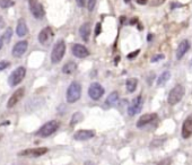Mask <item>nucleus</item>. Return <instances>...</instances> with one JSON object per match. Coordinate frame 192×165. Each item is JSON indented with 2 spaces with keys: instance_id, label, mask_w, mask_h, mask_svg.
<instances>
[{
  "instance_id": "f257e3e1",
  "label": "nucleus",
  "mask_w": 192,
  "mask_h": 165,
  "mask_svg": "<svg viewBox=\"0 0 192 165\" xmlns=\"http://www.w3.org/2000/svg\"><path fill=\"white\" fill-rule=\"evenodd\" d=\"M81 96V85L78 82H72L67 89V102L76 103Z\"/></svg>"
},
{
  "instance_id": "f03ea898",
  "label": "nucleus",
  "mask_w": 192,
  "mask_h": 165,
  "mask_svg": "<svg viewBox=\"0 0 192 165\" xmlns=\"http://www.w3.org/2000/svg\"><path fill=\"white\" fill-rule=\"evenodd\" d=\"M59 125L60 124H59V122L57 120H51V121L44 123L41 127L40 129L37 130V132H36V136L42 137V138H46V137L54 134L59 129Z\"/></svg>"
},
{
  "instance_id": "7ed1b4c3",
  "label": "nucleus",
  "mask_w": 192,
  "mask_h": 165,
  "mask_svg": "<svg viewBox=\"0 0 192 165\" xmlns=\"http://www.w3.org/2000/svg\"><path fill=\"white\" fill-rule=\"evenodd\" d=\"M184 94H185L184 86H182L181 84H177L171 89V92L168 94V97H167V102L170 105H175L182 100Z\"/></svg>"
},
{
  "instance_id": "20e7f679",
  "label": "nucleus",
  "mask_w": 192,
  "mask_h": 165,
  "mask_svg": "<svg viewBox=\"0 0 192 165\" xmlns=\"http://www.w3.org/2000/svg\"><path fill=\"white\" fill-rule=\"evenodd\" d=\"M66 53V43L63 40H59L53 46L51 52V62L52 63H59L62 60L63 55Z\"/></svg>"
},
{
  "instance_id": "39448f33",
  "label": "nucleus",
  "mask_w": 192,
  "mask_h": 165,
  "mask_svg": "<svg viewBox=\"0 0 192 165\" xmlns=\"http://www.w3.org/2000/svg\"><path fill=\"white\" fill-rule=\"evenodd\" d=\"M25 75H26V69L24 67H18L16 68L14 71L10 73L9 78H8V84L9 86L14 87L16 85H18L23 82V79L25 78Z\"/></svg>"
},
{
  "instance_id": "423d86ee",
  "label": "nucleus",
  "mask_w": 192,
  "mask_h": 165,
  "mask_svg": "<svg viewBox=\"0 0 192 165\" xmlns=\"http://www.w3.org/2000/svg\"><path fill=\"white\" fill-rule=\"evenodd\" d=\"M104 93H105L104 87L98 82H91L89 85V87H88V95L94 101L101 100V97L104 95Z\"/></svg>"
},
{
  "instance_id": "0eeeda50",
  "label": "nucleus",
  "mask_w": 192,
  "mask_h": 165,
  "mask_svg": "<svg viewBox=\"0 0 192 165\" xmlns=\"http://www.w3.org/2000/svg\"><path fill=\"white\" fill-rule=\"evenodd\" d=\"M49 149L46 147H35V148H28L24 149L18 153V156H27V157H40L46 154Z\"/></svg>"
},
{
  "instance_id": "6e6552de",
  "label": "nucleus",
  "mask_w": 192,
  "mask_h": 165,
  "mask_svg": "<svg viewBox=\"0 0 192 165\" xmlns=\"http://www.w3.org/2000/svg\"><path fill=\"white\" fill-rule=\"evenodd\" d=\"M142 104H143V100H142L141 95L134 97L132 100L131 104L128 106V114L130 116H134L137 113H139L142 109Z\"/></svg>"
},
{
  "instance_id": "1a4fd4ad",
  "label": "nucleus",
  "mask_w": 192,
  "mask_h": 165,
  "mask_svg": "<svg viewBox=\"0 0 192 165\" xmlns=\"http://www.w3.org/2000/svg\"><path fill=\"white\" fill-rule=\"evenodd\" d=\"M30 10L32 15L36 18V19H41L44 17V8L42 6V3L39 2L37 0H30Z\"/></svg>"
},
{
  "instance_id": "9d476101",
  "label": "nucleus",
  "mask_w": 192,
  "mask_h": 165,
  "mask_svg": "<svg viewBox=\"0 0 192 165\" xmlns=\"http://www.w3.org/2000/svg\"><path fill=\"white\" fill-rule=\"evenodd\" d=\"M53 39V31L51 27H44L39 33V42L42 45H49Z\"/></svg>"
},
{
  "instance_id": "9b49d317",
  "label": "nucleus",
  "mask_w": 192,
  "mask_h": 165,
  "mask_svg": "<svg viewBox=\"0 0 192 165\" xmlns=\"http://www.w3.org/2000/svg\"><path fill=\"white\" fill-rule=\"evenodd\" d=\"M71 51H72V54L76 57V58H79V59H82V58H86L89 55V51L88 49L82 45V44H79V43H76L72 45L71 48Z\"/></svg>"
},
{
  "instance_id": "f8f14e48",
  "label": "nucleus",
  "mask_w": 192,
  "mask_h": 165,
  "mask_svg": "<svg viewBox=\"0 0 192 165\" xmlns=\"http://www.w3.org/2000/svg\"><path fill=\"white\" fill-rule=\"evenodd\" d=\"M156 119H157V114L156 113L143 114V115H141V116L138 119L136 125H137V128H143V127H146V125H148V124L152 123Z\"/></svg>"
},
{
  "instance_id": "ddd939ff",
  "label": "nucleus",
  "mask_w": 192,
  "mask_h": 165,
  "mask_svg": "<svg viewBox=\"0 0 192 165\" xmlns=\"http://www.w3.org/2000/svg\"><path fill=\"white\" fill-rule=\"evenodd\" d=\"M24 94H25V88H24V87H20V88H18L17 91H15V93L12 94V95L9 97V100H8L7 107H8V109L14 107V106L18 103L21 98H23Z\"/></svg>"
},
{
  "instance_id": "4468645a",
  "label": "nucleus",
  "mask_w": 192,
  "mask_h": 165,
  "mask_svg": "<svg viewBox=\"0 0 192 165\" xmlns=\"http://www.w3.org/2000/svg\"><path fill=\"white\" fill-rule=\"evenodd\" d=\"M27 48H28L27 41H19L14 45L11 53H12V55L15 58H20L25 52L27 51Z\"/></svg>"
},
{
  "instance_id": "2eb2a0df",
  "label": "nucleus",
  "mask_w": 192,
  "mask_h": 165,
  "mask_svg": "<svg viewBox=\"0 0 192 165\" xmlns=\"http://www.w3.org/2000/svg\"><path fill=\"white\" fill-rule=\"evenodd\" d=\"M94 136H95V131H94V130L81 129V130H78V131L75 132L73 139H75V140H79V141H85V140L91 139Z\"/></svg>"
},
{
  "instance_id": "dca6fc26",
  "label": "nucleus",
  "mask_w": 192,
  "mask_h": 165,
  "mask_svg": "<svg viewBox=\"0 0 192 165\" xmlns=\"http://www.w3.org/2000/svg\"><path fill=\"white\" fill-rule=\"evenodd\" d=\"M181 134L184 139H188L192 136V115H189L182 124Z\"/></svg>"
},
{
  "instance_id": "f3484780",
  "label": "nucleus",
  "mask_w": 192,
  "mask_h": 165,
  "mask_svg": "<svg viewBox=\"0 0 192 165\" xmlns=\"http://www.w3.org/2000/svg\"><path fill=\"white\" fill-rule=\"evenodd\" d=\"M189 49H190V42L188 40H182V42L179 44V46L176 49V59L181 60L184 57V54L189 51Z\"/></svg>"
},
{
  "instance_id": "a211bd4d",
  "label": "nucleus",
  "mask_w": 192,
  "mask_h": 165,
  "mask_svg": "<svg viewBox=\"0 0 192 165\" xmlns=\"http://www.w3.org/2000/svg\"><path fill=\"white\" fill-rule=\"evenodd\" d=\"M91 31V23H89V21L84 23L80 27H79V34H80L81 39L85 42H87L89 40Z\"/></svg>"
},
{
  "instance_id": "6ab92c4d",
  "label": "nucleus",
  "mask_w": 192,
  "mask_h": 165,
  "mask_svg": "<svg viewBox=\"0 0 192 165\" xmlns=\"http://www.w3.org/2000/svg\"><path fill=\"white\" fill-rule=\"evenodd\" d=\"M28 33V28H27V25L24 19H19L18 21V24H17V27H16V34L19 36V37H23L25 36L26 34Z\"/></svg>"
},
{
  "instance_id": "aec40b11",
  "label": "nucleus",
  "mask_w": 192,
  "mask_h": 165,
  "mask_svg": "<svg viewBox=\"0 0 192 165\" xmlns=\"http://www.w3.org/2000/svg\"><path fill=\"white\" fill-rule=\"evenodd\" d=\"M76 69H77V64L73 61H69L62 67V72L66 75H71L76 71Z\"/></svg>"
},
{
  "instance_id": "412c9836",
  "label": "nucleus",
  "mask_w": 192,
  "mask_h": 165,
  "mask_svg": "<svg viewBox=\"0 0 192 165\" xmlns=\"http://www.w3.org/2000/svg\"><path fill=\"white\" fill-rule=\"evenodd\" d=\"M118 101H119V93L118 92H112L107 96L105 104H106V106H113V105H115L118 103Z\"/></svg>"
},
{
  "instance_id": "4be33fe9",
  "label": "nucleus",
  "mask_w": 192,
  "mask_h": 165,
  "mask_svg": "<svg viewBox=\"0 0 192 165\" xmlns=\"http://www.w3.org/2000/svg\"><path fill=\"white\" fill-rule=\"evenodd\" d=\"M137 85H138V80L136 78H129L127 82H125V87H127V91L129 93H133L137 88Z\"/></svg>"
},
{
  "instance_id": "5701e85b",
  "label": "nucleus",
  "mask_w": 192,
  "mask_h": 165,
  "mask_svg": "<svg viewBox=\"0 0 192 165\" xmlns=\"http://www.w3.org/2000/svg\"><path fill=\"white\" fill-rule=\"evenodd\" d=\"M171 78V72L170 71H164L158 77V79H157V85L158 86H163V85H165L166 82H168V79Z\"/></svg>"
},
{
  "instance_id": "b1692460",
  "label": "nucleus",
  "mask_w": 192,
  "mask_h": 165,
  "mask_svg": "<svg viewBox=\"0 0 192 165\" xmlns=\"http://www.w3.org/2000/svg\"><path fill=\"white\" fill-rule=\"evenodd\" d=\"M82 118H84V115L82 113L80 112H76V113H73V115L71 116V120H70V125H75V124L79 123L81 120H82Z\"/></svg>"
},
{
  "instance_id": "393cba45",
  "label": "nucleus",
  "mask_w": 192,
  "mask_h": 165,
  "mask_svg": "<svg viewBox=\"0 0 192 165\" xmlns=\"http://www.w3.org/2000/svg\"><path fill=\"white\" fill-rule=\"evenodd\" d=\"M14 5H15L14 0H0V7L3 8V9H7V8H9Z\"/></svg>"
},
{
  "instance_id": "a878e982",
  "label": "nucleus",
  "mask_w": 192,
  "mask_h": 165,
  "mask_svg": "<svg viewBox=\"0 0 192 165\" xmlns=\"http://www.w3.org/2000/svg\"><path fill=\"white\" fill-rule=\"evenodd\" d=\"M11 35H12V28L11 27H8L6 32H5V34L2 35V37H3V41L6 42V43H8L10 41V39H11Z\"/></svg>"
},
{
  "instance_id": "bb28decb",
  "label": "nucleus",
  "mask_w": 192,
  "mask_h": 165,
  "mask_svg": "<svg viewBox=\"0 0 192 165\" xmlns=\"http://www.w3.org/2000/svg\"><path fill=\"white\" fill-rule=\"evenodd\" d=\"M96 1H97V0H88V2H87V8H88V10L89 11H91L94 8H95Z\"/></svg>"
},
{
  "instance_id": "cd10ccee",
  "label": "nucleus",
  "mask_w": 192,
  "mask_h": 165,
  "mask_svg": "<svg viewBox=\"0 0 192 165\" xmlns=\"http://www.w3.org/2000/svg\"><path fill=\"white\" fill-rule=\"evenodd\" d=\"M10 64L9 61H0V71L1 70H5L6 68H8Z\"/></svg>"
},
{
  "instance_id": "c85d7f7f",
  "label": "nucleus",
  "mask_w": 192,
  "mask_h": 165,
  "mask_svg": "<svg viewBox=\"0 0 192 165\" xmlns=\"http://www.w3.org/2000/svg\"><path fill=\"white\" fill-rule=\"evenodd\" d=\"M139 52H140V50H136V51L129 53V54L127 55V58H128V59H133V58H136V57L139 54Z\"/></svg>"
},
{
  "instance_id": "c756f323",
  "label": "nucleus",
  "mask_w": 192,
  "mask_h": 165,
  "mask_svg": "<svg viewBox=\"0 0 192 165\" xmlns=\"http://www.w3.org/2000/svg\"><path fill=\"white\" fill-rule=\"evenodd\" d=\"M101 31H102L101 23H97V24H96V28H95V36H97V35L101 33Z\"/></svg>"
},
{
  "instance_id": "7c9ffc66",
  "label": "nucleus",
  "mask_w": 192,
  "mask_h": 165,
  "mask_svg": "<svg viewBox=\"0 0 192 165\" xmlns=\"http://www.w3.org/2000/svg\"><path fill=\"white\" fill-rule=\"evenodd\" d=\"M170 164H171V158H166V159L161 161L157 165H170Z\"/></svg>"
},
{
  "instance_id": "2f4dec72",
  "label": "nucleus",
  "mask_w": 192,
  "mask_h": 165,
  "mask_svg": "<svg viewBox=\"0 0 192 165\" xmlns=\"http://www.w3.org/2000/svg\"><path fill=\"white\" fill-rule=\"evenodd\" d=\"M163 58H164L163 54H157V55H155L152 59V62H156V61H158V60H162Z\"/></svg>"
},
{
  "instance_id": "473e14b6",
  "label": "nucleus",
  "mask_w": 192,
  "mask_h": 165,
  "mask_svg": "<svg viewBox=\"0 0 192 165\" xmlns=\"http://www.w3.org/2000/svg\"><path fill=\"white\" fill-rule=\"evenodd\" d=\"M163 1L164 0H150V2H152V6H158V5H161V3H163Z\"/></svg>"
},
{
  "instance_id": "72a5a7b5",
  "label": "nucleus",
  "mask_w": 192,
  "mask_h": 165,
  "mask_svg": "<svg viewBox=\"0 0 192 165\" xmlns=\"http://www.w3.org/2000/svg\"><path fill=\"white\" fill-rule=\"evenodd\" d=\"M77 3L79 7H84L86 5V0H77Z\"/></svg>"
},
{
  "instance_id": "f704fd0d",
  "label": "nucleus",
  "mask_w": 192,
  "mask_h": 165,
  "mask_svg": "<svg viewBox=\"0 0 192 165\" xmlns=\"http://www.w3.org/2000/svg\"><path fill=\"white\" fill-rule=\"evenodd\" d=\"M139 5H146V2H147V0H136Z\"/></svg>"
},
{
  "instance_id": "c9c22d12",
  "label": "nucleus",
  "mask_w": 192,
  "mask_h": 165,
  "mask_svg": "<svg viewBox=\"0 0 192 165\" xmlns=\"http://www.w3.org/2000/svg\"><path fill=\"white\" fill-rule=\"evenodd\" d=\"M2 46H3V37L0 36V50L2 49Z\"/></svg>"
},
{
  "instance_id": "e433bc0d",
  "label": "nucleus",
  "mask_w": 192,
  "mask_h": 165,
  "mask_svg": "<svg viewBox=\"0 0 192 165\" xmlns=\"http://www.w3.org/2000/svg\"><path fill=\"white\" fill-rule=\"evenodd\" d=\"M84 165H95V163L91 162V161H87V162H85V164Z\"/></svg>"
},
{
  "instance_id": "4c0bfd02",
  "label": "nucleus",
  "mask_w": 192,
  "mask_h": 165,
  "mask_svg": "<svg viewBox=\"0 0 192 165\" xmlns=\"http://www.w3.org/2000/svg\"><path fill=\"white\" fill-rule=\"evenodd\" d=\"M0 27L1 28L3 27V19H2V17H0Z\"/></svg>"
},
{
  "instance_id": "58836bf2",
  "label": "nucleus",
  "mask_w": 192,
  "mask_h": 165,
  "mask_svg": "<svg viewBox=\"0 0 192 165\" xmlns=\"http://www.w3.org/2000/svg\"><path fill=\"white\" fill-rule=\"evenodd\" d=\"M129 1H130V0H125V2H129Z\"/></svg>"
},
{
  "instance_id": "ea45409f",
  "label": "nucleus",
  "mask_w": 192,
  "mask_h": 165,
  "mask_svg": "<svg viewBox=\"0 0 192 165\" xmlns=\"http://www.w3.org/2000/svg\"><path fill=\"white\" fill-rule=\"evenodd\" d=\"M1 138H2V134H0V139H1Z\"/></svg>"
},
{
  "instance_id": "a19ab883",
  "label": "nucleus",
  "mask_w": 192,
  "mask_h": 165,
  "mask_svg": "<svg viewBox=\"0 0 192 165\" xmlns=\"http://www.w3.org/2000/svg\"><path fill=\"white\" fill-rule=\"evenodd\" d=\"M190 63H191V66H192V59H191V62H190Z\"/></svg>"
}]
</instances>
